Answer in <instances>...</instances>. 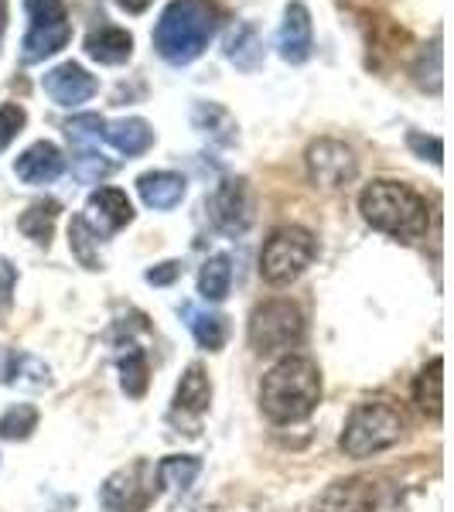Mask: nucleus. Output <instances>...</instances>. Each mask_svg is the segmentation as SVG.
Segmentation results:
<instances>
[{
	"instance_id": "1",
	"label": "nucleus",
	"mask_w": 454,
	"mask_h": 512,
	"mask_svg": "<svg viewBox=\"0 0 454 512\" xmlns=\"http://www.w3.org/2000/svg\"><path fill=\"white\" fill-rule=\"evenodd\" d=\"M321 400V373L304 355H287L270 373L263 376L260 386V407L274 424H297V420L315 414Z\"/></svg>"
},
{
	"instance_id": "2",
	"label": "nucleus",
	"mask_w": 454,
	"mask_h": 512,
	"mask_svg": "<svg viewBox=\"0 0 454 512\" xmlns=\"http://www.w3.org/2000/svg\"><path fill=\"white\" fill-rule=\"evenodd\" d=\"M219 28V11L209 0H171L164 7L158 28H154V48L164 62L188 65L209 48Z\"/></svg>"
},
{
	"instance_id": "3",
	"label": "nucleus",
	"mask_w": 454,
	"mask_h": 512,
	"mask_svg": "<svg viewBox=\"0 0 454 512\" xmlns=\"http://www.w3.org/2000/svg\"><path fill=\"white\" fill-rule=\"evenodd\" d=\"M359 212L373 229L396 239H417L427 233V202L414 188L396 185V181H373L362 188Z\"/></svg>"
},
{
	"instance_id": "4",
	"label": "nucleus",
	"mask_w": 454,
	"mask_h": 512,
	"mask_svg": "<svg viewBox=\"0 0 454 512\" xmlns=\"http://www.w3.org/2000/svg\"><path fill=\"white\" fill-rule=\"evenodd\" d=\"M403 431H407V420H403V410L393 400H386V396L362 400L345 420L342 451L349 458H373V454L393 448Z\"/></svg>"
},
{
	"instance_id": "5",
	"label": "nucleus",
	"mask_w": 454,
	"mask_h": 512,
	"mask_svg": "<svg viewBox=\"0 0 454 512\" xmlns=\"http://www.w3.org/2000/svg\"><path fill=\"white\" fill-rule=\"evenodd\" d=\"M318 256V243L308 229L301 226H280L270 233L260 253V274L267 284L284 287L291 284L311 267V260Z\"/></svg>"
},
{
	"instance_id": "6",
	"label": "nucleus",
	"mask_w": 454,
	"mask_h": 512,
	"mask_svg": "<svg viewBox=\"0 0 454 512\" xmlns=\"http://www.w3.org/2000/svg\"><path fill=\"white\" fill-rule=\"evenodd\" d=\"M304 338V315L291 301H267L250 318V349L260 355L291 352Z\"/></svg>"
},
{
	"instance_id": "7",
	"label": "nucleus",
	"mask_w": 454,
	"mask_h": 512,
	"mask_svg": "<svg viewBox=\"0 0 454 512\" xmlns=\"http://www.w3.org/2000/svg\"><path fill=\"white\" fill-rule=\"evenodd\" d=\"M24 7H28L31 28H28V35H24L21 59L24 65H35L69 45L72 24H69V11H65L62 0H24Z\"/></svg>"
},
{
	"instance_id": "8",
	"label": "nucleus",
	"mask_w": 454,
	"mask_h": 512,
	"mask_svg": "<svg viewBox=\"0 0 454 512\" xmlns=\"http://www.w3.org/2000/svg\"><path fill=\"white\" fill-rule=\"evenodd\" d=\"M154 499V468L147 461L120 468L103 482L99 502L106 512H144Z\"/></svg>"
},
{
	"instance_id": "9",
	"label": "nucleus",
	"mask_w": 454,
	"mask_h": 512,
	"mask_svg": "<svg viewBox=\"0 0 454 512\" xmlns=\"http://www.w3.org/2000/svg\"><path fill=\"white\" fill-rule=\"evenodd\" d=\"M304 161H308V178L315 181L318 188H325V192L345 188L359 171L356 151L332 137L315 140V144L308 147V154H304Z\"/></svg>"
},
{
	"instance_id": "10",
	"label": "nucleus",
	"mask_w": 454,
	"mask_h": 512,
	"mask_svg": "<svg viewBox=\"0 0 454 512\" xmlns=\"http://www.w3.org/2000/svg\"><path fill=\"white\" fill-rule=\"evenodd\" d=\"M209 216L219 233L243 236L253 222V195L243 178H226L209 198Z\"/></svg>"
},
{
	"instance_id": "11",
	"label": "nucleus",
	"mask_w": 454,
	"mask_h": 512,
	"mask_svg": "<svg viewBox=\"0 0 454 512\" xmlns=\"http://www.w3.org/2000/svg\"><path fill=\"white\" fill-rule=\"evenodd\" d=\"M41 86H45V93L52 96L59 106H79V103H86V99H93L99 93L96 76H89V72L76 62L55 65L52 72H45Z\"/></svg>"
},
{
	"instance_id": "12",
	"label": "nucleus",
	"mask_w": 454,
	"mask_h": 512,
	"mask_svg": "<svg viewBox=\"0 0 454 512\" xmlns=\"http://www.w3.org/2000/svg\"><path fill=\"white\" fill-rule=\"evenodd\" d=\"M277 48H280V59L291 62V65H301L311 59L315 35H311V14L301 0L287 4L284 24H280V35H277Z\"/></svg>"
},
{
	"instance_id": "13",
	"label": "nucleus",
	"mask_w": 454,
	"mask_h": 512,
	"mask_svg": "<svg viewBox=\"0 0 454 512\" xmlns=\"http://www.w3.org/2000/svg\"><path fill=\"white\" fill-rule=\"evenodd\" d=\"M86 212L89 216H82V219L93 226L96 236L117 233V229H123L134 219V205H130L127 192H120V188H99V192H93L89 195Z\"/></svg>"
},
{
	"instance_id": "14",
	"label": "nucleus",
	"mask_w": 454,
	"mask_h": 512,
	"mask_svg": "<svg viewBox=\"0 0 454 512\" xmlns=\"http://www.w3.org/2000/svg\"><path fill=\"white\" fill-rule=\"evenodd\" d=\"M315 512H376V485L366 478H342L321 492Z\"/></svg>"
},
{
	"instance_id": "15",
	"label": "nucleus",
	"mask_w": 454,
	"mask_h": 512,
	"mask_svg": "<svg viewBox=\"0 0 454 512\" xmlns=\"http://www.w3.org/2000/svg\"><path fill=\"white\" fill-rule=\"evenodd\" d=\"M62 168H65V158L52 140H38V144H31L28 151L14 161V175H18L24 185H52V181L62 175Z\"/></svg>"
},
{
	"instance_id": "16",
	"label": "nucleus",
	"mask_w": 454,
	"mask_h": 512,
	"mask_svg": "<svg viewBox=\"0 0 454 512\" xmlns=\"http://www.w3.org/2000/svg\"><path fill=\"white\" fill-rule=\"evenodd\" d=\"M137 192L147 209L168 212L185 198V178L175 175V171H147V175L137 178Z\"/></svg>"
},
{
	"instance_id": "17",
	"label": "nucleus",
	"mask_w": 454,
	"mask_h": 512,
	"mask_svg": "<svg viewBox=\"0 0 454 512\" xmlns=\"http://www.w3.org/2000/svg\"><path fill=\"white\" fill-rule=\"evenodd\" d=\"M86 55L99 65H123L134 55V38H130V31L103 24L86 38Z\"/></svg>"
},
{
	"instance_id": "18",
	"label": "nucleus",
	"mask_w": 454,
	"mask_h": 512,
	"mask_svg": "<svg viewBox=\"0 0 454 512\" xmlns=\"http://www.w3.org/2000/svg\"><path fill=\"white\" fill-rule=\"evenodd\" d=\"M103 137L117 147L120 154L127 158H137V154L151 151L154 144V130L147 120L140 117H127V120H113V123H103Z\"/></svg>"
},
{
	"instance_id": "19",
	"label": "nucleus",
	"mask_w": 454,
	"mask_h": 512,
	"mask_svg": "<svg viewBox=\"0 0 454 512\" xmlns=\"http://www.w3.org/2000/svg\"><path fill=\"white\" fill-rule=\"evenodd\" d=\"M444 362L441 359H431V366L420 369V376L414 379V403L424 417L431 420H441L444 414Z\"/></svg>"
},
{
	"instance_id": "20",
	"label": "nucleus",
	"mask_w": 454,
	"mask_h": 512,
	"mask_svg": "<svg viewBox=\"0 0 454 512\" xmlns=\"http://www.w3.org/2000/svg\"><path fill=\"white\" fill-rule=\"evenodd\" d=\"M59 212H62V205L55 202V198H41V202H31L28 209L21 212L18 229L31 239V243L48 246V243H52V233H55V222H59Z\"/></svg>"
},
{
	"instance_id": "21",
	"label": "nucleus",
	"mask_w": 454,
	"mask_h": 512,
	"mask_svg": "<svg viewBox=\"0 0 454 512\" xmlns=\"http://www.w3.org/2000/svg\"><path fill=\"white\" fill-rule=\"evenodd\" d=\"M212 403V383L202 366H188L175 390V410L181 414H205Z\"/></svg>"
},
{
	"instance_id": "22",
	"label": "nucleus",
	"mask_w": 454,
	"mask_h": 512,
	"mask_svg": "<svg viewBox=\"0 0 454 512\" xmlns=\"http://www.w3.org/2000/svg\"><path fill=\"white\" fill-rule=\"evenodd\" d=\"M198 472H202V461L192 458V454H168V458L154 468V485L171 489V492H188Z\"/></svg>"
},
{
	"instance_id": "23",
	"label": "nucleus",
	"mask_w": 454,
	"mask_h": 512,
	"mask_svg": "<svg viewBox=\"0 0 454 512\" xmlns=\"http://www.w3.org/2000/svg\"><path fill=\"white\" fill-rule=\"evenodd\" d=\"M188 315V328H192L195 342L209 352H219L229 338V321L216 315V311H195V308H185Z\"/></svg>"
},
{
	"instance_id": "24",
	"label": "nucleus",
	"mask_w": 454,
	"mask_h": 512,
	"mask_svg": "<svg viewBox=\"0 0 454 512\" xmlns=\"http://www.w3.org/2000/svg\"><path fill=\"white\" fill-rule=\"evenodd\" d=\"M229 287H233V263H229V256H212V260H205L202 274H198V294H202L205 301L219 304L229 297Z\"/></svg>"
},
{
	"instance_id": "25",
	"label": "nucleus",
	"mask_w": 454,
	"mask_h": 512,
	"mask_svg": "<svg viewBox=\"0 0 454 512\" xmlns=\"http://www.w3.org/2000/svg\"><path fill=\"white\" fill-rule=\"evenodd\" d=\"M226 59L243 72H253L263 59V45L250 24H236V31L226 41Z\"/></svg>"
},
{
	"instance_id": "26",
	"label": "nucleus",
	"mask_w": 454,
	"mask_h": 512,
	"mask_svg": "<svg viewBox=\"0 0 454 512\" xmlns=\"http://www.w3.org/2000/svg\"><path fill=\"white\" fill-rule=\"evenodd\" d=\"M192 120H195V127L202 130V134H209L212 140H219V144H229V140L236 137L233 117H229V113L222 110V106H216V103H195Z\"/></svg>"
},
{
	"instance_id": "27",
	"label": "nucleus",
	"mask_w": 454,
	"mask_h": 512,
	"mask_svg": "<svg viewBox=\"0 0 454 512\" xmlns=\"http://www.w3.org/2000/svg\"><path fill=\"white\" fill-rule=\"evenodd\" d=\"M120 383H123V393L127 396H144L147 393V383H151V366H147V355L140 349H130L127 355L120 359Z\"/></svg>"
},
{
	"instance_id": "28",
	"label": "nucleus",
	"mask_w": 454,
	"mask_h": 512,
	"mask_svg": "<svg viewBox=\"0 0 454 512\" xmlns=\"http://www.w3.org/2000/svg\"><path fill=\"white\" fill-rule=\"evenodd\" d=\"M38 431V410L31 403H18L0 417V437L4 441H28Z\"/></svg>"
},
{
	"instance_id": "29",
	"label": "nucleus",
	"mask_w": 454,
	"mask_h": 512,
	"mask_svg": "<svg viewBox=\"0 0 454 512\" xmlns=\"http://www.w3.org/2000/svg\"><path fill=\"white\" fill-rule=\"evenodd\" d=\"M69 246H72V253L79 256L82 267L99 270V256H96L99 236L93 233V226H89V222L82 219V216L72 219V226H69Z\"/></svg>"
},
{
	"instance_id": "30",
	"label": "nucleus",
	"mask_w": 454,
	"mask_h": 512,
	"mask_svg": "<svg viewBox=\"0 0 454 512\" xmlns=\"http://www.w3.org/2000/svg\"><path fill=\"white\" fill-rule=\"evenodd\" d=\"M72 175H76L82 185H96L106 175H113V161H106L103 154L96 151H82L72 158Z\"/></svg>"
},
{
	"instance_id": "31",
	"label": "nucleus",
	"mask_w": 454,
	"mask_h": 512,
	"mask_svg": "<svg viewBox=\"0 0 454 512\" xmlns=\"http://www.w3.org/2000/svg\"><path fill=\"white\" fill-rule=\"evenodd\" d=\"M431 65H427L424 52H420V59L414 65V82L420 89H431V93H441V41H434L431 45Z\"/></svg>"
},
{
	"instance_id": "32",
	"label": "nucleus",
	"mask_w": 454,
	"mask_h": 512,
	"mask_svg": "<svg viewBox=\"0 0 454 512\" xmlns=\"http://www.w3.org/2000/svg\"><path fill=\"white\" fill-rule=\"evenodd\" d=\"M24 123H28V113H24V106L18 103H4L0 106V154L7 151V147L14 144V137L24 130Z\"/></svg>"
},
{
	"instance_id": "33",
	"label": "nucleus",
	"mask_w": 454,
	"mask_h": 512,
	"mask_svg": "<svg viewBox=\"0 0 454 512\" xmlns=\"http://www.w3.org/2000/svg\"><path fill=\"white\" fill-rule=\"evenodd\" d=\"M103 117H96V113H82V117H72L65 123V134L72 140H89V137H103Z\"/></svg>"
},
{
	"instance_id": "34",
	"label": "nucleus",
	"mask_w": 454,
	"mask_h": 512,
	"mask_svg": "<svg viewBox=\"0 0 454 512\" xmlns=\"http://www.w3.org/2000/svg\"><path fill=\"white\" fill-rule=\"evenodd\" d=\"M407 144H410V151L417 154V158H424V161H431L441 168V158H444V144H441V137H424V134H410L407 137Z\"/></svg>"
},
{
	"instance_id": "35",
	"label": "nucleus",
	"mask_w": 454,
	"mask_h": 512,
	"mask_svg": "<svg viewBox=\"0 0 454 512\" xmlns=\"http://www.w3.org/2000/svg\"><path fill=\"white\" fill-rule=\"evenodd\" d=\"M14 284H18V274H14L11 263L0 256V308H11V294H14Z\"/></svg>"
},
{
	"instance_id": "36",
	"label": "nucleus",
	"mask_w": 454,
	"mask_h": 512,
	"mask_svg": "<svg viewBox=\"0 0 454 512\" xmlns=\"http://www.w3.org/2000/svg\"><path fill=\"white\" fill-rule=\"evenodd\" d=\"M178 274H181V263H175V260L158 263V267L147 270V284H154V287H168L171 280H175Z\"/></svg>"
},
{
	"instance_id": "37",
	"label": "nucleus",
	"mask_w": 454,
	"mask_h": 512,
	"mask_svg": "<svg viewBox=\"0 0 454 512\" xmlns=\"http://www.w3.org/2000/svg\"><path fill=\"white\" fill-rule=\"evenodd\" d=\"M117 7H123L127 14H144L151 7V0H117Z\"/></svg>"
},
{
	"instance_id": "38",
	"label": "nucleus",
	"mask_w": 454,
	"mask_h": 512,
	"mask_svg": "<svg viewBox=\"0 0 454 512\" xmlns=\"http://www.w3.org/2000/svg\"><path fill=\"white\" fill-rule=\"evenodd\" d=\"M7 28V0H0V31Z\"/></svg>"
}]
</instances>
